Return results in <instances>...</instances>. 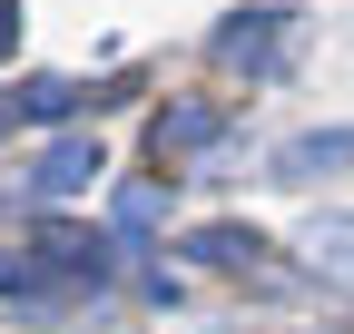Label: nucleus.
Segmentation results:
<instances>
[{"instance_id": "nucleus-1", "label": "nucleus", "mask_w": 354, "mask_h": 334, "mask_svg": "<svg viewBox=\"0 0 354 334\" xmlns=\"http://www.w3.org/2000/svg\"><path fill=\"white\" fill-rule=\"evenodd\" d=\"M286 30H295V10H236L227 30H216V69H246V79H266L286 59Z\"/></svg>"}, {"instance_id": "nucleus-2", "label": "nucleus", "mask_w": 354, "mask_h": 334, "mask_svg": "<svg viewBox=\"0 0 354 334\" xmlns=\"http://www.w3.org/2000/svg\"><path fill=\"white\" fill-rule=\"evenodd\" d=\"M30 256H39V275H59V285H99V275H109V236H88V226L50 217V226L30 236Z\"/></svg>"}, {"instance_id": "nucleus-3", "label": "nucleus", "mask_w": 354, "mask_h": 334, "mask_svg": "<svg viewBox=\"0 0 354 334\" xmlns=\"http://www.w3.org/2000/svg\"><path fill=\"white\" fill-rule=\"evenodd\" d=\"M216 138H227V108H216V99H167V108L148 118V148H158V167H167V157H207Z\"/></svg>"}, {"instance_id": "nucleus-4", "label": "nucleus", "mask_w": 354, "mask_h": 334, "mask_svg": "<svg viewBox=\"0 0 354 334\" xmlns=\"http://www.w3.org/2000/svg\"><path fill=\"white\" fill-rule=\"evenodd\" d=\"M99 167H109V148H99V138H59L50 157L30 167V187H39V197H79L88 177H99Z\"/></svg>"}, {"instance_id": "nucleus-5", "label": "nucleus", "mask_w": 354, "mask_h": 334, "mask_svg": "<svg viewBox=\"0 0 354 334\" xmlns=\"http://www.w3.org/2000/svg\"><path fill=\"white\" fill-rule=\"evenodd\" d=\"M344 157H354V128H315V138H295V148L276 157V177L305 187V177H325V167H344Z\"/></svg>"}, {"instance_id": "nucleus-6", "label": "nucleus", "mask_w": 354, "mask_h": 334, "mask_svg": "<svg viewBox=\"0 0 354 334\" xmlns=\"http://www.w3.org/2000/svg\"><path fill=\"white\" fill-rule=\"evenodd\" d=\"M305 266L335 275V285H354V217H315L305 226Z\"/></svg>"}, {"instance_id": "nucleus-7", "label": "nucleus", "mask_w": 354, "mask_h": 334, "mask_svg": "<svg viewBox=\"0 0 354 334\" xmlns=\"http://www.w3.org/2000/svg\"><path fill=\"white\" fill-rule=\"evenodd\" d=\"M256 246H266L256 226H197L187 256H197V266H256Z\"/></svg>"}, {"instance_id": "nucleus-8", "label": "nucleus", "mask_w": 354, "mask_h": 334, "mask_svg": "<svg viewBox=\"0 0 354 334\" xmlns=\"http://www.w3.org/2000/svg\"><path fill=\"white\" fill-rule=\"evenodd\" d=\"M79 99H99V89H79V79H30V89H20V118H69Z\"/></svg>"}, {"instance_id": "nucleus-9", "label": "nucleus", "mask_w": 354, "mask_h": 334, "mask_svg": "<svg viewBox=\"0 0 354 334\" xmlns=\"http://www.w3.org/2000/svg\"><path fill=\"white\" fill-rule=\"evenodd\" d=\"M158 206H167V187H128V197H118V226H128V236H148V226H158Z\"/></svg>"}, {"instance_id": "nucleus-10", "label": "nucleus", "mask_w": 354, "mask_h": 334, "mask_svg": "<svg viewBox=\"0 0 354 334\" xmlns=\"http://www.w3.org/2000/svg\"><path fill=\"white\" fill-rule=\"evenodd\" d=\"M10 50H20V10L0 0V59H10Z\"/></svg>"}, {"instance_id": "nucleus-11", "label": "nucleus", "mask_w": 354, "mask_h": 334, "mask_svg": "<svg viewBox=\"0 0 354 334\" xmlns=\"http://www.w3.org/2000/svg\"><path fill=\"white\" fill-rule=\"evenodd\" d=\"M10 118H20V99H0V138H10Z\"/></svg>"}]
</instances>
